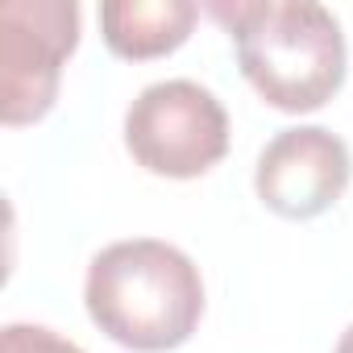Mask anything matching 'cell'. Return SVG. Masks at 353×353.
Listing matches in <instances>:
<instances>
[{
	"label": "cell",
	"mask_w": 353,
	"mask_h": 353,
	"mask_svg": "<svg viewBox=\"0 0 353 353\" xmlns=\"http://www.w3.org/2000/svg\"><path fill=\"white\" fill-rule=\"evenodd\" d=\"M83 303L108 341L133 353H166L188 345L200 328L204 279L179 245L129 237L92 258Z\"/></svg>",
	"instance_id": "obj_1"
},
{
	"label": "cell",
	"mask_w": 353,
	"mask_h": 353,
	"mask_svg": "<svg viewBox=\"0 0 353 353\" xmlns=\"http://www.w3.org/2000/svg\"><path fill=\"white\" fill-rule=\"evenodd\" d=\"M250 88L279 112H316L345 83V34L316 0H212Z\"/></svg>",
	"instance_id": "obj_2"
},
{
	"label": "cell",
	"mask_w": 353,
	"mask_h": 353,
	"mask_svg": "<svg viewBox=\"0 0 353 353\" xmlns=\"http://www.w3.org/2000/svg\"><path fill=\"white\" fill-rule=\"evenodd\" d=\"M125 150L162 179H196L229 154V112L196 79L150 83L125 112Z\"/></svg>",
	"instance_id": "obj_3"
},
{
	"label": "cell",
	"mask_w": 353,
	"mask_h": 353,
	"mask_svg": "<svg viewBox=\"0 0 353 353\" xmlns=\"http://www.w3.org/2000/svg\"><path fill=\"white\" fill-rule=\"evenodd\" d=\"M75 46V0H5L0 5V121H42L59 100L63 63Z\"/></svg>",
	"instance_id": "obj_4"
},
{
	"label": "cell",
	"mask_w": 353,
	"mask_h": 353,
	"mask_svg": "<svg viewBox=\"0 0 353 353\" xmlns=\"http://www.w3.org/2000/svg\"><path fill=\"white\" fill-rule=\"evenodd\" d=\"M349 174H353L349 145L332 129L291 125L279 129L258 154L254 192L270 212L287 221H312L345 196Z\"/></svg>",
	"instance_id": "obj_5"
},
{
	"label": "cell",
	"mask_w": 353,
	"mask_h": 353,
	"mask_svg": "<svg viewBox=\"0 0 353 353\" xmlns=\"http://www.w3.org/2000/svg\"><path fill=\"white\" fill-rule=\"evenodd\" d=\"M200 9L192 0H108L100 5V30L112 54L145 63L179 50Z\"/></svg>",
	"instance_id": "obj_6"
},
{
	"label": "cell",
	"mask_w": 353,
	"mask_h": 353,
	"mask_svg": "<svg viewBox=\"0 0 353 353\" xmlns=\"http://www.w3.org/2000/svg\"><path fill=\"white\" fill-rule=\"evenodd\" d=\"M0 353H83V349L42 324H9L0 332Z\"/></svg>",
	"instance_id": "obj_7"
},
{
	"label": "cell",
	"mask_w": 353,
	"mask_h": 353,
	"mask_svg": "<svg viewBox=\"0 0 353 353\" xmlns=\"http://www.w3.org/2000/svg\"><path fill=\"white\" fill-rule=\"evenodd\" d=\"M336 353H353V324L341 332V341H336Z\"/></svg>",
	"instance_id": "obj_8"
}]
</instances>
